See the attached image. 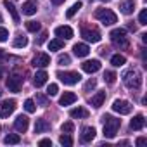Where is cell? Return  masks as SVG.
<instances>
[{
	"label": "cell",
	"instance_id": "cell-17",
	"mask_svg": "<svg viewBox=\"0 0 147 147\" xmlns=\"http://www.w3.org/2000/svg\"><path fill=\"white\" fill-rule=\"evenodd\" d=\"M36 11H38V7L33 0H28V2L23 4V14L24 16H33V14H36Z\"/></svg>",
	"mask_w": 147,
	"mask_h": 147
},
{
	"label": "cell",
	"instance_id": "cell-9",
	"mask_svg": "<svg viewBox=\"0 0 147 147\" xmlns=\"http://www.w3.org/2000/svg\"><path fill=\"white\" fill-rule=\"evenodd\" d=\"M82 69L85 73H88V75H94V73H97L100 69V61L99 59H92V61H85L82 64Z\"/></svg>",
	"mask_w": 147,
	"mask_h": 147
},
{
	"label": "cell",
	"instance_id": "cell-37",
	"mask_svg": "<svg viewBox=\"0 0 147 147\" xmlns=\"http://www.w3.org/2000/svg\"><path fill=\"white\" fill-rule=\"evenodd\" d=\"M138 23L140 24H147V9H142L138 14Z\"/></svg>",
	"mask_w": 147,
	"mask_h": 147
},
{
	"label": "cell",
	"instance_id": "cell-27",
	"mask_svg": "<svg viewBox=\"0 0 147 147\" xmlns=\"http://www.w3.org/2000/svg\"><path fill=\"white\" fill-rule=\"evenodd\" d=\"M126 62V59H125V55H119V54H114L113 57H111V64L113 66H116V67H119V66H123Z\"/></svg>",
	"mask_w": 147,
	"mask_h": 147
},
{
	"label": "cell",
	"instance_id": "cell-25",
	"mask_svg": "<svg viewBox=\"0 0 147 147\" xmlns=\"http://www.w3.org/2000/svg\"><path fill=\"white\" fill-rule=\"evenodd\" d=\"M62 47H64L62 38H55V40H50L49 42V50H61Z\"/></svg>",
	"mask_w": 147,
	"mask_h": 147
},
{
	"label": "cell",
	"instance_id": "cell-32",
	"mask_svg": "<svg viewBox=\"0 0 147 147\" xmlns=\"http://www.w3.org/2000/svg\"><path fill=\"white\" fill-rule=\"evenodd\" d=\"M59 142H61V145H66V147H71V145H73V138H71L67 133L61 135V137H59Z\"/></svg>",
	"mask_w": 147,
	"mask_h": 147
},
{
	"label": "cell",
	"instance_id": "cell-40",
	"mask_svg": "<svg viewBox=\"0 0 147 147\" xmlns=\"http://www.w3.org/2000/svg\"><path fill=\"white\" fill-rule=\"evenodd\" d=\"M36 100H38V102H40L42 106H47V104H49V100H47V97H43V95H40V94L36 95Z\"/></svg>",
	"mask_w": 147,
	"mask_h": 147
},
{
	"label": "cell",
	"instance_id": "cell-13",
	"mask_svg": "<svg viewBox=\"0 0 147 147\" xmlns=\"http://www.w3.org/2000/svg\"><path fill=\"white\" fill-rule=\"evenodd\" d=\"M95 128L94 126H87V128H83V131H82V135H80V138H82V142H92L94 138H95Z\"/></svg>",
	"mask_w": 147,
	"mask_h": 147
},
{
	"label": "cell",
	"instance_id": "cell-12",
	"mask_svg": "<svg viewBox=\"0 0 147 147\" xmlns=\"http://www.w3.org/2000/svg\"><path fill=\"white\" fill-rule=\"evenodd\" d=\"M7 88L11 90V92H19L21 90V78L19 76H9L7 78Z\"/></svg>",
	"mask_w": 147,
	"mask_h": 147
},
{
	"label": "cell",
	"instance_id": "cell-6",
	"mask_svg": "<svg viewBox=\"0 0 147 147\" xmlns=\"http://www.w3.org/2000/svg\"><path fill=\"white\" fill-rule=\"evenodd\" d=\"M131 104L128 102V100H123V99H116L114 102H113V111H116V113H119V114H130L131 113Z\"/></svg>",
	"mask_w": 147,
	"mask_h": 147
},
{
	"label": "cell",
	"instance_id": "cell-39",
	"mask_svg": "<svg viewBox=\"0 0 147 147\" xmlns=\"http://www.w3.org/2000/svg\"><path fill=\"white\" fill-rule=\"evenodd\" d=\"M95 85H97V82H95V80H88V82H87V85H85V90L95 88Z\"/></svg>",
	"mask_w": 147,
	"mask_h": 147
},
{
	"label": "cell",
	"instance_id": "cell-42",
	"mask_svg": "<svg viewBox=\"0 0 147 147\" xmlns=\"http://www.w3.org/2000/svg\"><path fill=\"white\" fill-rule=\"evenodd\" d=\"M38 145H42V147H43V145H52V140H50V138H42V140L38 142Z\"/></svg>",
	"mask_w": 147,
	"mask_h": 147
},
{
	"label": "cell",
	"instance_id": "cell-34",
	"mask_svg": "<svg viewBox=\"0 0 147 147\" xmlns=\"http://www.w3.org/2000/svg\"><path fill=\"white\" fill-rule=\"evenodd\" d=\"M24 109H26V113H35V111H36V106H35V102H33L31 99H26Z\"/></svg>",
	"mask_w": 147,
	"mask_h": 147
},
{
	"label": "cell",
	"instance_id": "cell-33",
	"mask_svg": "<svg viewBox=\"0 0 147 147\" xmlns=\"http://www.w3.org/2000/svg\"><path fill=\"white\" fill-rule=\"evenodd\" d=\"M57 62H59L61 66H67V64L71 62V57H69L67 54H61V55L57 57Z\"/></svg>",
	"mask_w": 147,
	"mask_h": 147
},
{
	"label": "cell",
	"instance_id": "cell-2",
	"mask_svg": "<svg viewBox=\"0 0 147 147\" xmlns=\"http://www.w3.org/2000/svg\"><path fill=\"white\" fill-rule=\"evenodd\" d=\"M123 82H125L126 88L138 90L142 87V75H140L137 69H130V71H126L125 75H123Z\"/></svg>",
	"mask_w": 147,
	"mask_h": 147
},
{
	"label": "cell",
	"instance_id": "cell-22",
	"mask_svg": "<svg viewBox=\"0 0 147 147\" xmlns=\"http://www.w3.org/2000/svg\"><path fill=\"white\" fill-rule=\"evenodd\" d=\"M4 7L9 11V14L12 16V21L14 23H19V14H18V11H16V7H14V4H11L9 0H4Z\"/></svg>",
	"mask_w": 147,
	"mask_h": 147
},
{
	"label": "cell",
	"instance_id": "cell-24",
	"mask_svg": "<svg viewBox=\"0 0 147 147\" xmlns=\"http://www.w3.org/2000/svg\"><path fill=\"white\" fill-rule=\"evenodd\" d=\"M71 118H87L88 116V111L85 107H75V109H71Z\"/></svg>",
	"mask_w": 147,
	"mask_h": 147
},
{
	"label": "cell",
	"instance_id": "cell-35",
	"mask_svg": "<svg viewBox=\"0 0 147 147\" xmlns=\"http://www.w3.org/2000/svg\"><path fill=\"white\" fill-rule=\"evenodd\" d=\"M57 92H59V87L55 83H50L49 88H47V95L49 97H54V95H57Z\"/></svg>",
	"mask_w": 147,
	"mask_h": 147
},
{
	"label": "cell",
	"instance_id": "cell-30",
	"mask_svg": "<svg viewBox=\"0 0 147 147\" xmlns=\"http://www.w3.org/2000/svg\"><path fill=\"white\" fill-rule=\"evenodd\" d=\"M116 78H118V76H116L114 71H106V73H104V82L109 83V85H113V83L116 82Z\"/></svg>",
	"mask_w": 147,
	"mask_h": 147
},
{
	"label": "cell",
	"instance_id": "cell-29",
	"mask_svg": "<svg viewBox=\"0 0 147 147\" xmlns=\"http://www.w3.org/2000/svg\"><path fill=\"white\" fill-rule=\"evenodd\" d=\"M4 142H5L7 145H12V144H19V142H21V137H19V135H16V133H9V135L4 138Z\"/></svg>",
	"mask_w": 147,
	"mask_h": 147
},
{
	"label": "cell",
	"instance_id": "cell-36",
	"mask_svg": "<svg viewBox=\"0 0 147 147\" xmlns=\"http://www.w3.org/2000/svg\"><path fill=\"white\" fill-rule=\"evenodd\" d=\"M61 130H62V133H71L73 130H75V125H73L71 121H67V123H62Z\"/></svg>",
	"mask_w": 147,
	"mask_h": 147
},
{
	"label": "cell",
	"instance_id": "cell-43",
	"mask_svg": "<svg viewBox=\"0 0 147 147\" xmlns=\"http://www.w3.org/2000/svg\"><path fill=\"white\" fill-rule=\"evenodd\" d=\"M45 36H47V33H43V35L38 38V42H36V43H38V45H40V43H43V42H45Z\"/></svg>",
	"mask_w": 147,
	"mask_h": 147
},
{
	"label": "cell",
	"instance_id": "cell-21",
	"mask_svg": "<svg viewBox=\"0 0 147 147\" xmlns=\"http://www.w3.org/2000/svg\"><path fill=\"white\" fill-rule=\"evenodd\" d=\"M104 100H106V92H97V94L90 99V104H92L94 107H100V106L104 104Z\"/></svg>",
	"mask_w": 147,
	"mask_h": 147
},
{
	"label": "cell",
	"instance_id": "cell-49",
	"mask_svg": "<svg viewBox=\"0 0 147 147\" xmlns=\"http://www.w3.org/2000/svg\"><path fill=\"white\" fill-rule=\"evenodd\" d=\"M100 2H109V0H100Z\"/></svg>",
	"mask_w": 147,
	"mask_h": 147
},
{
	"label": "cell",
	"instance_id": "cell-31",
	"mask_svg": "<svg viewBox=\"0 0 147 147\" xmlns=\"http://www.w3.org/2000/svg\"><path fill=\"white\" fill-rule=\"evenodd\" d=\"M40 28H42V26H40V23H38V21H28V23H26V30H28V31H31V33L40 31Z\"/></svg>",
	"mask_w": 147,
	"mask_h": 147
},
{
	"label": "cell",
	"instance_id": "cell-14",
	"mask_svg": "<svg viewBox=\"0 0 147 147\" xmlns=\"http://www.w3.org/2000/svg\"><path fill=\"white\" fill-rule=\"evenodd\" d=\"M55 35H57L59 38L69 40V38H73V30H71L69 26H57V28H55Z\"/></svg>",
	"mask_w": 147,
	"mask_h": 147
},
{
	"label": "cell",
	"instance_id": "cell-8",
	"mask_svg": "<svg viewBox=\"0 0 147 147\" xmlns=\"http://www.w3.org/2000/svg\"><path fill=\"white\" fill-rule=\"evenodd\" d=\"M31 64H33L35 67H47V66L50 64V55L45 54V52H40V54H36V55L33 57Z\"/></svg>",
	"mask_w": 147,
	"mask_h": 147
},
{
	"label": "cell",
	"instance_id": "cell-48",
	"mask_svg": "<svg viewBox=\"0 0 147 147\" xmlns=\"http://www.w3.org/2000/svg\"><path fill=\"white\" fill-rule=\"evenodd\" d=\"M0 23H2V14H0Z\"/></svg>",
	"mask_w": 147,
	"mask_h": 147
},
{
	"label": "cell",
	"instance_id": "cell-50",
	"mask_svg": "<svg viewBox=\"0 0 147 147\" xmlns=\"http://www.w3.org/2000/svg\"><path fill=\"white\" fill-rule=\"evenodd\" d=\"M0 130H2V126H0Z\"/></svg>",
	"mask_w": 147,
	"mask_h": 147
},
{
	"label": "cell",
	"instance_id": "cell-46",
	"mask_svg": "<svg viewBox=\"0 0 147 147\" xmlns=\"http://www.w3.org/2000/svg\"><path fill=\"white\" fill-rule=\"evenodd\" d=\"M2 57H5V54H4V50H2V49H0V59H2Z\"/></svg>",
	"mask_w": 147,
	"mask_h": 147
},
{
	"label": "cell",
	"instance_id": "cell-18",
	"mask_svg": "<svg viewBox=\"0 0 147 147\" xmlns=\"http://www.w3.org/2000/svg\"><path fill=\"white\" fill-rule=\"evenodd\" d=\"M119 11L123 12V14H131L133 11H135V2L133 0H123V2L119 4Z\"/></svg>",
	"mask_w": 147,
	"mask_h": 147
},
{
	"label": "cell",
	"instance_id": "cell-51",
	"mask_svg": "<svg viewBox=\"0 0 147 147\" xmlns=\"http://www.w3.org/2000/svg\"><path fill=\"white\" fill-rule=\"evenodd\" d=\"M0 95H2V92H0Z\"/></svg>",
	"mask_w": 147,
	"mask_h": 147
},
{
	"label": "cell",
	"instance_id": "cell-20",
	"mask_svg": "<svg viewBox=\"0 0 147 147\" xmlns=\"http://www.w3.org/2000/svg\"><path fill=\"white\" fill-rule=\"evenodd\" d=\"M73 50H75V54H76L78 57H87L88 52H90V49H88L87 43H76L75 47H73Z\"/></svg>",
	"mask_w": 147,
	"mask_h": 147
},
{
	"label": "cell",
	"instance_id": "cell-23",
	"mask_svg": "<svg viewBox=\"0 0 147 147\" xmlns=\"http://www.w3.org/2000/svg\"><path fill=\"white\" fill-rule=\"evenodd\" d=\"M47 130H50V123H47L45 119H36V123H35V133H43Z\"/></svg>",
	"mask_w": 147,
	"mask_h": 147
},
{
	"label": "cell",
	"instance_id": "cell-28",
	"mask_svg": "<svg viewBox=\"0 0 147 147\" xmlns=\"http://www.w3.org/2000/svg\"><path fill=\"white\" fill-rule=\"evenodd\" d=\"M80 9H82V2H76V4H73V5L67 9V12H66V18H69V19H71V18L75 16V14H76Z\"/></svg>",
	"mask_w": 147,
	"mask_h": 147
},
{
	"label": "cell",
	"instance_id": "cell-16",
	"mask_svg": "<svg viewBox=\"0 0 147 147\" xmlns=\"http://www.w3.org/2000/svg\"><path fill=\"white\" fill-rule=\"evenodd\" d=\"M47 78H49V75L45 71H36V75L33 76V83H35V87L38 88V87H43L45 83H47Z\"/></svg>",
	"mask_w": 147,
	"mask_h": 147
},
{
	"label": "cell",
	"instance_id": "cell-26",
	"mask_svg": "<svg viewBox=\"0 0 147 147\" xmlns=\"http://www.w3.org/2000/svg\"><path fill=\"white\" fill-rule=\"evenodd\" d=\"M16 49H23V47H26L28 45V38L26 36H23V35H19V36H16L14 38V43H12Z\"/></svg>",
	"mask_w": 147,
	"mask_h": 147
},
{
	"label": "cell",
	"instance_id": "cell-4",
	"mask_svg": "<svg viewBox=\"0 0 147 147\" xmlns=\"http://www.w3.org/2000/svg\"><path fill=\"white\" fill-rule=\"evenodd\" d=\"M94 16H95V19H99L104 26H111V24L118 23V16H116L111 9H97Z\"/></svg>",
	"mask_w": 147,
	"mask_h": 147
},
{
	"label": "cell",
	"instance_id": "cell-3",
	"mask_svg": "<svg viewBox=\"0 0 147 147\" xmlns=\"http://www.w3.org/2000/svg\"><path fill=\"white\" fill-rule=\"evenodd\" d=\"M109 36H111V42H113L114 47H118V49H128L130 47V40L126 36V30L116 28V30H113L109 33Z\"/></svg>",
	"mask_w": 147,
	"mask_h": 147
},
{
	"label": "cell",
	"instance_id": "cell-15",
	"mask_svg": "<svg viewBox=\"0 0 147 147\" xmlns=\"http://www.w3.org/2000/svg\"><path fill=\"white\" fill-rule=\"evenodd\" d=\"M144 126H145V118L142 114H137V116L131 118V121H130V128L131 130H142Z\"/></svg>",
	"mask_w": 147,
	"mask_h": 147
},
{
	"label": "cell",
	"instance_id": "cell-10",
	"mask_svg": "<svg viewBox=\"0 0 147 147\" xmlns=\"http://www.w3.org/2000/svg\"><path fill=\"white\" fill-rule=\"evenodd\" d=\"M82 36H83L87 42H92V43L100 42V33H99L97 30H88V28H83V30H82Z\"/></svg>",
	"mask_w": 147,
	"mask_h": 147
},
{
	"label": "cell",
	"instance_id": "cell-44",
	"mask_svg": "<svg viewBox=\"0 0 147 147\" xmlns=\"http://www.w3.org/2000/svg\"><path fill=\"white\" fill-rule=\"evenodd\" d=\"M62 2H64V0H52V4H54V5H61Z\"/></svg>",
	"mask_w": 147,
	"mask_h": 147
},
{
	"label": "cell",
	"instance_id": "cell-41",
	"mask_svg": "<svg viewBox=\"0 0 147 147\" xmlns=\"http://www.w3.org/2000/svg\"><path fill=\"white\" fill-rule=\"evenodd\" d=\"M145 142H147V138H145V137H138V138H137V142H135V144H137V145H138V147H142V145H145Z\"/></svg>",
	"mask_w": 147,
	"mask_h": 147
},
{
	"label": "cell",
	"instance_id": "cell-7",
	"mask_svg": "<svg viewBox=\"0 0 147 147\" xmlns=\"http://www.w3.org/2000/svg\"><path fill=\"white\" fill-rule=\"evenodd\" d=\"M16 109V100L11 99V100H4L2 104H0V116L2 118H9Z\"/></svg>",
	"mask_w": 147,
	"mask_h": 147
},
{
	"label": "cell",
	"instance_id": "cell-11",
	"mask_svg": "<svg viewBox=\"0 0 147 147\" xmlns=\"http://www.w3.org/2000/svg\"><path fill=\"white\" fill-rule=\"evenodd\" d=\"M28 126H30V119H28V116L19 114V116L16 118V121H14V128H16V131L24 133V131L28 130Z\"/></svg>",
	"mask_w": 147,
	"mask_h": 147
},
{
	"label": "cell",
	"instance_id": "cell-19",
	"mask_svg": "<svg viewBox=\"0 0 147 147\" xmlns=\"http://www.w3.org/2000/svg\"><path fill=\"white\" fill-rule=\"evenodd\" d=\"M76 94H73V92H64V95L59 99V104L61 106H69V104H73V102H76Z\"/></svg>",
	"mask_w": 147,
	"mask_h": 147
},
{
	"label": "cell",
	"instance_id": "cell-1",
	"mask_svg": "<svg viewBox=\"0 0 147 147\" xmlns=\"http://www.w3.org/2000/svg\"><path fill=\"white\" fill-rule=\"evenodd\" d=\"M102 121H104V137L114 138L116 133H118V130H119V126H121V119L106 114V116L102 118Z\"/></svg>",
	"mask_w": 147,
	"mask_h": 147
},
{
	"label": "cell",
	"instance_id": "cell-38",
	"mask_svg": "<svg viewBox=\"0 0 147 147\" xmlns=\"http://www.w3.org/2000/svg\"><path fill=\"white\" fill-rule=\"evenodd\" d=\"M7 36H9V31L5 28H0V42H5Z\"/></svg>",
	"mask_w": 147,
	"mask_h": 147
},
{
	"label": "cell",
	"instance_id": "cell-47",
	"mask_svg": "<svg viewBox=\"0 0 147 147\" xmlns=\"http://www.w3.org/2000/svg\"><path fill=\"white\" fill-rule=\"evenodd\" d=\"M0 78H2V69H0Z\"/></svg>",
	"mask_w": 147,
	"mask_h": 147
},
{
	"label": "cell",
	"instance_id": "cell-45",
	"mask_svg": "<svg viewBox=\"0 0 147 147\" xmlns=\"http://www.w3.org/2000/svg\"><path fill=\"white\" fill-rule=\"evenodd\" d=\"M142 42H144V43H147V33H144V35H142Z\"/></svg>",
	"mask_w": 147,
	"mask_h": 147
},
{
	"label": "cell",
	"instance_id": "cell-5",
	"mask_svg": "<svg viewBox=\"0 0 147 147\" xmlns=\"http://www.w3.org/2000/svg\"><path fill=\"white\" fill-rule=\"evenodd\" d=\"M57 76H59V80L64 83V85H76L80 80H82V76H80V73H76V71H59L57 73Z\"/></svg>",
	"mask_w": 147,
	"mask_h": 147
}]
</instances>
